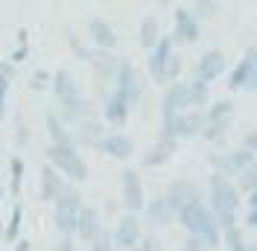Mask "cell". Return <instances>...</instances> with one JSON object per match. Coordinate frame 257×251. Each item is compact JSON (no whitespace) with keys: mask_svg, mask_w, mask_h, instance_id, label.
<instances>
[{"mask_svg":"<svg viewBox=\"0 0 257 251\" xmlns=\"http://www.w3.org/2000/svg\"><path fill=\"white\" fill-rule=\"evenodd\" d=\"M79 138L85 143H91V146H99V141L105 138V135H102V126H99V120H94V117H91V120L79 123Z\"/></svg>","mask_w":257,"mask_h":251,"instance_id":"29","label":"cell"},{"mask_svg":"<svg viewBox=\"0 0 257 251\" xmlns=\"http://www.w3.org/2000/svg\"><path fill=\"white\" fill-rule=\"evenodd\" d=\"M176 53V41L170 38V35H164L158 41V47L149 53V59H146V67H149V76H152V82H164V67H167V62H170V56Z\"/></svg>","mask_w":257,"mask_h":251,"instance_id":"15","label":"cell"},{"mask_svg":"<svg viewBox=\"0 0 257 251\" xmlns=\"http://www.w3.org/2000/svg\"><path fill=\"white\" fill-rule=\"evenodd\" d=\"M245 228H257V213H254V210H248V213H245Z\"/></svg>","mask_w":257,"mask_h":251,"instance_id":"42","label":"cell"},{"mask_svg":"<svg viewBox=\"0 0 257 251\" xmlns=\"http://www.w3.org/2000/svg\"><path fill=\"white\" fill-rule=\"evenodd\" d=\"M144 222L149 225V228H167V225H173L176 222V213L170 210V204H167V199L164 196H155V199H149L146 202V210H144Z\"/></svg>","mask_w":257,"mask_h":251,"instance_id":"17","label":"cell"},{"mask_svg":"<svg viewBox=\"0 0 257 251\" xmlns=\"http://www.w3.org/2000/svg\"><path fill=\"white\" fill-rule=\"evenodd\" d=\"M15 76L12 64H0V120H3V105H6V91H9V82Z\"/></svg>","mask_w":257,"mask_h":251,"instance_id":"32","label":"cell"},{"mask_svg":"<svg viewBox=\"0 0 257 251\" xmlns=\"http://www.w3.org/2000/svg\"><path fill=\"white\" fill-rule=\"evenodd\" d=\"M199 35H202V24H199V18L193 15L190 9H176L173 41H178V44H193V41H199Z\"/></svg>","mask_w":257,"mask_h":251,"instance_id":"14","label":"cell"},{"mask_svg":"<svg viewBox=\"0 0 257 251\" xmlns=\"http://www.w3.org/2000/svg\"><path fill=\"white\" fill-rule=\"evenodd\" d=\"M248 210H254V213H257V193L248 196Z\"/></svg>","mask_w":257,"mask_h":251,"instance_id":"44","label":"cell"},{"mask_svg":"<svg viewBox=\"0 0 257 251\" xmlns=\"http://www.w3.org/2000/svg\"><path fill=\"white\" fill-rule=\"evenodd\" d=\"M114 91L120 96H126V102L132 108L138 105V99L144 94V79H141V73L135 70V64L128 62V59L120 62V73H117V82H114Z\"/></svg>","mask_w":257,"mask_h":251,"instance_id":"10","label":"cell"},{"mask_svg":"<svg viewBox=\"0 0 257 251\" xmlns=\"http://www.w3.org/2000/svg\"><path fill=\"white\" fill-rule=\"evenodd\" d=\"M47 79H53L47 70H35V73L30 76V88H32V91H41V88L47 85Z\"/></svg>","mask_w":257,"mask_h":251,"instance_id":"35","label":"cell"},{"mask_svg":"<svg viewBox=\"0 0 257 251\" xmlns=\"http://www.w3.org/2000/svg\"><path fill=\"white\" fill-rule=\"evenodd\" d=\"M237 187H240V193H257V161L248 167V170H242L240 175H237Z\"/></svg>","mask_w":257,"mask_h":251,"instance_id":"30","label":"cell"},{"mask_svg":"<svg viewBox=\"0 0 257 251\" xmlns=\"http://www.w3.org/2000/svg\"><path fill=\"white\" fill-rule=\"evenodd\" d=\"M176 149H178V141H173V138H161V135H158L155 146L144 155V164H146V167H164L170 158L176 155Z\"/></svg>","mask_w":257,"mask_h":251,"instance_id":"22","label":"cell"},{"mask_svg":"<svg viewBox=\"0 0 257 251\" xmlns=\"http://www.w3.org/2000/svg\"><path fill=\"white\" fill-rule=\"evenodd\" d=\"M205 132V111H184V114H178L173 123L161 126V138H173V141H187V138H196V135H202Z\"/></svg>","mask_w":257,"mask_h":251,"instance_id":"6","label":"cell"},{"mask_svg":"<svg viewBox=\"0 0 257 251\" xmlns=\"http://www.w3.org/2000/svg\"><path fill=\"white\" fill-rule=\"evenodd\" d=\"M53 94L59 96V102L79 96V88H76V82L70 76V70H56L53 73Z\"/></svg>","mask_w":257,"mask_h":251,"instance_id":"25","label":"cell"},{"mask_svg":"<svg viewBox=\"0 0 257 251\" xmlns=\"http://www.w3.org/2000/svg\"><path fill=\"white\" fill-rule=\"evenodd\" d=\"M164 199H167V204H170V210L178 216L184 207L202 202V190H199V184L190 181V178H176V181H170V184H167Z\"/></svg>","mask_w":257,"mask_h":251,"instance_id":"7","label":"cell"},{"mask_svg":"<svg viewBox=\"0 0 257 251\" xmlns=\"http://www.w3.org/2000/svg\"><path fill=\"white\" fill-rule=\"evenodd\" d=\"M56 228L62 236H76V228H79V213H82V193L76 184L64 181L62 193L56 196Z\"/></svg>","mask_w":257,"mask_h":251,"instance_id":"3","label":"cell"},{"mask_svg":"<svg viewBox=\"0 0 257 251\" xmlns=\"http://www.w3.org/2000/svg\"><path fill=\"white\" fill-rule=\"evenodd\" d=\"M111 236H114L117 251H135L141 245V239H144V234H141V219L135 213H123L117 219V228H114Z\"/></svg>","mask_w":257,"mask_h":251,"instance_id":"11","label":"cell"},{"mask_svg":"<svg viewBox=\"0 0 257 251\" xmlns=\"http://www.w3.org/2000/svg\"><path fill=\"white\" fill-rule=\"evenodd\" d=\"M248 251H257V239H254V242H251V245H248Z\"/></svg>","mask_w":257,"mask_h":251,"instance_id":"45","label":"cell"},{"mask_svg":"<svg viewBox=\"0 0 257 251\" xmlns=\"http://www.w3.org/2000/svg\"><path fill=\"white\" fill-rule=\"evenodd\" d=\"M44 123H47L50 143H56V146H76V138L70 135V129L64 126V120L59 117V114H56V111H47Z\"/></svg>","mask_w":257,"mask_h":251,"instance_id":"23","label":"cell"},{"mask_svg":"<svg viewBox=\"0 0 257 251\" xmlns=\"http://www.w3.org/2000/svg\"><path fill=\"white\" fill-rule=\"evenodd\" d=\"M245 91H248V94H257V70H254V76H251V82L245 85Z\"/></svg>","mask_w":257,"mask_h":251,"instance_id":"43","label":"cell"},{"mask_svg":"<svg viewBox=\"0 0 257 251\" xmlns=\"http://www.w3.org/2000/svg\"><path fill=\"white\" fill-rule=\"evenodd\" d=\"M187 88H190V108L208 111L210 108V85L208 82L193 76V82H187Z\"/></svg>","mask_w":257,"mask_h":251,"instance_id":"26","label":"cell"},{"mask_svg":"<svg viewBox=\"0 0 257 251\" xmlns=\"http://www.w3.org/2000/svg\"><path fill=\"white\" fill-rule=\"evenodd\" d=\"M105 231H102V219H99V210L96 207H91V204H85L79 213V228H76V236L79 239H85L88 245L94 242L96 236H102Z\"/></svg>","mask_w":257,"mask_h":251,"instance_id":"18","label":"cell"},{"mask_svg":"<svg viewBox=\"0 0 257 251\" xmlns=\"http://www.w3.org/2000/svg\"><path fill=\"white\" fill-rule=\"evenodd\" d=\"M176 222L187 231V234L202 236V239L208 242V248H219V245H222V228H219L216 216L210 213V207L205 202H196V204H190V207H184L176 216Z\"/></svg>","mask_w":257,"mask_h":251,"instance_id":"2","label":"cell"},{"mask_svg":"<svg viewBox=\"0 0 257 251\" xmlns=\"http://www.w3.org/2000/svg\"><path fill=\"white\" fill-rule=\"evenodd\" d=\"M222 245H225L228 251H248V245H251V242L245 239L242 228L237 225V228H228V231L222 234Z\"/></svg>","mask_w":257,"mask_h":251,"instance_id":"28","label":"cell"},{"mask_svg":"<svg viewBox=\"0 0 257 251\" xmlns=\"http://www.w3.org/2000/svg\"><path fill=\"white\" fill-rule=\"evenodd\" d=\"M181 251H208V242H205L202 236H196V234H187V239H184Z\"/></svg>","mask_w":257,"mask_h":251,"instance_id":"34","label":"cell"},{"mask_svg":"<svg viewBox=\"0 0 257 251\" xmlns=\"http://www.w3.org/2000/svg\"><path fill=\"white\" fill-rule=\"evenodd\" d=\"M47 161H50V167H56L70 184H79V181L88 178V164L82 161V155L76 152V146H56V143H50Z\"/></svg>","mask_w":257,"mask_h":251,"instance_id":"4","label":"cell"},{"mask_svg":"<svg viewBox=\"0 0 257 251\" xmlns=\"http://www.w3.org/2000/svg\"><path fill=\"white\" fill-rule=\"evenodd\" d=\"M0 199H3V187H0Z\"/></svg>","mask_w":257,"mask_h":251,"instance_id":"46","label":"cell"},{"mask_svg":"<svg viewBox=\"0 0 257 251\" xmlns=\"http://www.w3.org/2000/svg\"><path fill=\"white\" fill-rule=\"evenodd\" d=\"M128 111H132V105L126 102V96H120V94L111 88V94L105 96V108H102L105 123H111V126H126Z\"/></svg>","mask_w":257,"mask_h":251,"instance_id":"21","label":"cell"},{"mask_svg":"<svg viewBox=\"0 0 257 251\" xmlns=\"http://www.w3.org/2000/svg\"><path fill=\"white\" fill-rule=\"evenodd\" d=\"M88 251H117V245H114V236L105 231L102 236H96L94 242L88 245Z\"/></svg>","mask_w":257,"mask_h":251,"instance_id":"33","label":"cell"},{"mask_svg":"<svg viewBox=\"0 0 257 251\" xmlns=\"http://www.w3.org/2000/svg\"><path fill=\"white\" fill-rule=\"evenodd\" d=\"M135 251H161V239L155 234H149V236H144V239H141V245H138Z\"/></svg>","mask_w":257,"mask_h":251,"instance_id":"37","label":"cell"},{"mask_svg":"<svg viewBox=\"0 0 257 251\" xmlns=\"http://www.w3.org/2000/svg\"><path fill=\"white\" fill-rule=\"evenodd\" d=\"M208 193H210V213L216 216L219 222V228H222V234L228 228H237V210H240V187L231 181V178H225V175L213 173L208 181Z\"/></svg>","mask_w":257,"mask_h":251,"instance_id":"1","label":"cell"},{"mask_svg":"<svg viewBox=\"0 0 257 251\" xmlns=\"http://www.w3.org/2000/svg\"><path fill=\"white\" fill-rule=\"evenodd\" d=\"M56 251H76L73 248V236H62L59 245H56Z\"/></svg>","mask_w":257,"mask_h":251,"instance_id":"41","label":"cell"},{"mask_svg":"<svg viewBox=\"0 0 257 251\" xmlns=\"http://www.w3.org/2000/svg\"><path fill=\"white\" fill-rule=\"evenodd\" d=\"M62 187H64V178L59 175V170L44 164L41 173H38V196H41V202H56Z\"/></svg>","mask_w":257,"mask_h":251,"instance_id":"19","label":"cell"},{"mask_svg":"<svg viewBox=\"0 0 257 251\" xmlns=\"http://www.w3.org/2000/svg\"><path fill=\"white\" fill-rule=\"evenodd\" d=\"M18 225H21V204L15 207L12 219H9V225H6V239H15V236H18Z\"/></svg>","mask_w":257,"mask_h":251,"instance_id":"36","label":"cell"},{"mask_svg":"<svg viewBox=\"0 0 257 251\" xmlns=\"http://www.w3.org/2000/svg\"><path fill=\"white\" fill-rule=\"evenodd\" d=\"M21 158H12V170H15V175H12V190H18V184H21Z\"/></svg>","mask_w":257,"mask_h":251,"instance_id":"40","label":"cell"},{"mask_svg":"<svg viewBox=\"0 0 257 251\" xmlns=\"http://www.w3.org/2000/svg\"><path fill=\"white\" fill-rule=\"evenodd\" d=\"M120 190H123V207L126 213H144L146 210V193L144 184H141V175L135 170H123L120 173Z\"/></svg>","mask_w":257,"mask_h":251,"instance_id":"9","label":"cell"},{"mask_svg":"<svg viewBox=\"0 0 257 251\" xmlns=\"http://www.w3.org/2000/svg\"><path fill=\"white\" fill-rule=\"evenodd\" d=\"M225 70H228V59H225L222 50L210 47L205 50L202 56H199V62H196V79H202V82H216L219 76H225Z\"/></svg>","mask_w":257,"mask_h":251,"instance_id":"12","label":"cell"},{"mask_svg":"<svg viewBox=\"0 0 257 251\" xmlns=\"http://www.w3.org/2000/svg\"><path fill=\"white\" fill-rule=\"evenodd\" d=\"M242 146H245V149H251V152L257 155V129L245 132V138H242Z\"/></svg>","mask_w":257,"mask_h":251,"instance_id":"39","label":"cell"},{"mask_svg":"<svg viewBox=\"0 0 257 251\" xmlns=\"http://www.w3.org/2000/svg\"><path fill=\"white\" fill-rule=\"evenodd\" d=\"M228 129H231V120H222V123H205V132H202V138L208 143H219L228 135Z\"/></svg>","mask_w":257,"mask_h":251,"instance_id":"31","label":"cell"},{"mask_svg":"<svg viewBox=\"0 0 257 251\" xmlns=\"http://www.w3.org/2000/svg\"><path fill=\"white\" fill-rule=\"evenodd\" d=\"M231 114H234V102L231 99H216L205 111V123H222V120H231Z\"/></svg>","mask_w":257,"mask_h":251,"instance_id":"27","label":"cell"},{"mask_svg":"<svg viewBox=\"0 0 257 251\" xmlns=\"http://www.w3.org/2000/svg\"><path fill=\"white\" fill-rule=\"evenodd\" d=\"M184 111H190V88H187V82H176L161 96V126L173 123Z\"/></svg>","mask_w":257,"mask_h":251,"instance_id":"8","label":"cell"},{"mask_svg":"<svg viewBox=\"0 0 257 251\" xmlns=\"http://www.w3.org/2000/svg\"><path fill=\"white\" fill-rule=\"evenodd\" d=\"M257 70V47H248L245 53H242V59L237 62V67L228 73V91H245V85L251 82V76H254Z\"/></svg>","mask_w":257,"mask_h":251,"instance_id":"13","label":"cell"},{"mask_svg":"<svg viewBox=\"0 0 257 251\" xmlns=\"http://www.w3.org/2000/svg\"><path fill=\"white\" fill-rule=\"evenodd\" d=\"M88 35H91V41H94L96 50H114L117 47V32H114V27L105 18H91V21H88Z\"/></svg>","mask_w":257,"mask_h":251,"instance_id":"20","label":"cell"},{"mask_svg":"<svg viewBox=\"0 0 257 251\" xmlns=\"http://www.w3.org/2000/svg\"><path fill=\"white\" fill-rule=\"evenodd\" d=\"M138 38H141V47H144L146 53H152V50L158 47V41L164 38V35H161V21H158V18H155V15H146L144 21H141Z\"/></svg>","mask_w":257,"mask_h":251,"instance_id":"24","label":"cell"},{"mask_svg":"<svg viewBox=\"0 0 257 251\" xmlns=\"http://www.w3.org/2000/svg\"><path fill=\"white\" fill-rule=\"evenodd\" d=\"M190 9H193V15L196 18H205V15H210V12L216 9V3H202V0H199V3H193Z\"/></svg>","mask_w":257,"mask_h":251,"instance_id":"38","label":"cell"},{"mask_svg":"<svg viewBox=\"0 0 257 251\" xmlns=\"http://www.w3.org/2000/svg\"><path fill=\"white\" fill-rule=\"evenodd\" d=\"M96 149L105 152V155H111V158H117V161H128V158L135 155V141H132L128 135H123V132H108V135L99 141Z\"/></svg>","mask_w":257,"mask_h":251,"instance_id":"16","label":"cell"},{"mask_svg":"<svg viewBox=\"0 0 257 251\" xmlns=\"http://www.w3.org/2000/svg\"><path fill=\"white\" fill-rule=\"evenodd\" d=\"M257 161V155L245 146H237V149H228V152H210L208 164L213 173L225 175V178H237L242 170H248L251 164Z\"/></svg>","mask_w":257,"mask_h":251,"instance_id":"5","label":"cell"}]
</instances>
